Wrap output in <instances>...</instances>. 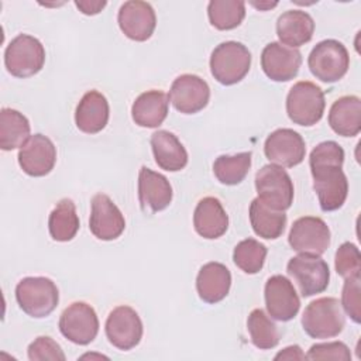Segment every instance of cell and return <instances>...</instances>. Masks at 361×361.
I'll return each mask as SVG.
<instances>
[{"instance_id": "1", "label": "cell", "mask_w": 361, "mask_h": 361, "mask_svg": "<svg viewBox=\"0 0 361 361\" xmlns=\"http://www.w3.org/2000/svg\"><path fill=\"white\" fill-rule=\"evenodd\" d=\"M16 300L24 313L42 319L49 316L58 306L59 290L49 278L27 276L16 286Z\"/></svg>"}, {"instance_id": "2", "label": "cell", "mask_w": 361, "mask_h": 361, "mask_svg": "<svg viewBox=\"0 0 361 361\" xmlns=\"http://www.w3.org/2000/svg\"><path fill=\"white\" fill-rule=\"evenodd\" d=\"M302 326L312 338L338 336L345 326L341 303L336 298H319L310 302L302 314Z\"/></svg>"}, {"instance_id": "3", "label": "cell", "mask_w": 361, "mask_h": 361, "mask_svg": "<svg viewBox=\"0 0 361 361\" xmlns=\"http://www.w3.org/2000/svg\"><path fill=\"white\" fill-rule=\"evenodd\" d=\"M251 66V52L237 41L219 44L210 56V72L213 78L224 85L231 86L244 79Z\"/></svg>"}, {"instance_id": "4", "label": "cell", "mask_w": 361, "mask_h": 361, "mask_svg": "<svg viewBox=\"0 0 361 361\" xmlns=\"http://www.w3.org/2000/svg\"><path fill=\"white\" fill-rule=\"evenodd\" d=\"M326 107L323 90L313 82H296L286 96V113L298 126L312 127L323 117Z\"/></svg>"}, {"instance_id": "5", "label": "cell", "mask_w": 361, "mask_h": 361, "mask_svg": "<svg viewBox=\"0 0 361 361\" xmlns=\"http://www.w3.org/2000/svg\"><path fill=\"white\" fill-rule=\"evenodd\" d=\"M45 63V48L41 41L30 34L14 37L4 51V65L16 78L37 75Z\"/></svg>"}, {"instance_id": "6", "label": "cell", "mask_w": 361, "mask_h": 361, "mask_svg": "<svg viewBox=\"0 0 361 361\" xmlns=\"http://www.w3.org/2000/svg\"><path fill=\"white\" fill-rule=\"evenodd\" d=\"M307 66L316 79L324 83H334L348 71V51L337 39L320 41L310 51Z\"/></svg>"}, {"instance_id": "7", "label": "cell", "mask_w": 361, "mask_h": 361, "mask_svg": "<svg viewBox=\"0 0 361 361\" xmlns=\"http://www.w3.org/2000/svg\"><path fill=\"white\" fill-rule=\"evenodd\" d=\"M255 189L258 199L268 207L285 212L293 202V182L289 173L279 165H264L255 173Z\"/></svg>"}, {"instance_id": "8", "label": "cell", "mask_w": 361, "mask_h": 361, "mask_svg": "<svg viewBox=\"0 0 361 361\" xmlns=\"http://www.w3.org/2000/svg\"><path fill=\"white\" fill-rule=\"evenodd\" d=\"M310 172L320 209L323 212L340 209L348 195V180L343 172V166L333 164L310 165Z\"/></svg>"}, {"instance_id": "9", "label": "cell", "mask_w": 361, "mask_h": 361, "mask_svg": "<svg viewBox=\"0 0 361 361\" xmlns=\"http://www.w3.org/2000/svg\"><path fill=\"white\" fill-rule=\"evenodd\" d=\"M286 271L296 282L303 298L322 293L329 286L330 269L320 255L299 254L292 257L286 265Z\"/></svg>"}, {"instance_id": "10", "label": "cell", "mask_w": 361, "mask_h": 361, "mask_svg": "<svg viewBox=\"0 0 361 361\" xmlns=\"http://www.w3.org/2000/svg\"><path fill=\"white\" fill-rule=\"evenodd\" d=\"M61 334L78 345L90 344L99 333V319L94 309L85 302L71 303L59 317Z\"/></svg>"}, {"instance_id": "11", "label": "cell", "mask_w": 361, "mask_h": 361, "mask_svg": "<svg viewBox=\"0 0 361 361\" xmlns=\"http://www.w3.org/2000/svg\"><path fill=\"white\" fill-rule=\"evenodd\" d=\"M288 241L299 254L322 255L330 245V228L320 217H299L290 227Z\"/></svg>"}, {"instance_id": "12", "label": "cell", "mask_w": 361, "mask_h": 361, "mask_svg": "<svg viewBox=\"0 0 361 361\" xmlns=\"http://www.w3.org/2000/svg\"><path fill=\"white\" fill-rule=\"evenodd\" d=\"M104 330L110 344L123 351L137 347L142 338V322L138 313L126 305L109 313Z\"/></svg>"}, {"instance_id": "13", "label": "cell", "mask_w": 361, "mask_h": 361, "mask_svg": "<svg viewBox=\"0 0 361 361\" xmlns=\"http://www.w3.org/2000/svg\"><path fill=\"white\" fill-rule=\"evenodd\" d=\"M264 152L272 164L282 168H293L305 159L306 144L298 131L278 128L267 137Z\"/></svg>"}, {"instance_id": "14", "label": "cell", "mask_w": 361, "mask_h": 361, "mask_svg": "<svg viewBox=\"0 0 361 361\" xmlns=\"http://www.w3.org/2000/svg\"><path fill=\"white\" fill-rule=\"evenodd\" d=\"M265 306L269 316L279 322L292 320L299 309L300 299L293 283L283 275H272L265 282Z\"/></svg>"}, {"instance_id": "15", "label": "cell", "mask_w": 361, "mask_h": 361, "mask_svg": "<svg viewBox=\"0 0 361 361\" xmlns=\"http://www.w3.org/2000/svg\"><path fill=\"white\" fill-rule=\"evenodd\" d=\"M210 99V87L197 75L185 73L178 76L171 86L169 100L183 114H195L203 110Z\"/></svg>"}, {"instance_id": "16", "label": "cell", "mask_w": 361, "mask_h": 361, "mask_svg": "<svg viewBox=\"0 0 361 361\" xmlns=\"http://www.w3.org/2000/svg\"><path fill=\"white\" fill-rule=\"evenodd\" d=\"M89 228L102 241L118 238L126 228V219L116 203L104 193H97L92 199Z\"/></svg>"}, {"instance_id": "17", "label": "cell", "mask_w": 361, "mask_h": 361, "mask_svg": "<svg viewBox=\"0 0 361 361\" xmlns=\"http://www.w3.org/2000/svg\"><path fill=\"white\" fill-rule=\"evenodd\" d=\"M117 23L123 34L133 41H147L157 27V16L152 6L141 0H130L121 4Z\"/></svg>"}, {"instance_id": "18", "label": "cell", "mask_w": 361, "mask_h": 361, "mask_svg": "<svg viewBox=\"0 0 361 361\" xmlns=\"http://www.w3.org/2000/svg\"><path fill=\"white\" fill-rule=\"evenodd\" d=\"M56 162V147L44 134L31 135L18 151V165L24 173L39 178L48 175Z\"/></svg>"}, {"instance_id": "19", "label": "cell", "mask_w": 361, "mask_h": 361, "mask_svg": "<svg viewBox=\"0 0 361 361\" xmlns=\"http://www.w3.org/2000/svg\"><path fill=\"white\" fill-rule=\"evenodd\" d=\"M300 65V51L281 42H269L261 52V68L274 82H288L293 79L298 75Z\"/></svg>"}, {"instance_id": "20", "label": "cell", "mask_w": 361, "mask_h": 361, "mask_svg": "<svg viewBox=\"0 0 361 361\" xmlns=\"http://www.w3.org/2000/svg\"><path fill=\"white\" fill-rule=\"evenodd\" d=\"M138 200L145 213H158L166 209L172 200L169 180L164 175L141 166L138 173Z\"/></svg>"}, {"instance_id": "21", "label": "cell", "mask_w": 361, "mask_h": 361, "mask_svg": "<svg viewBox=\"0 0 361 361\" xmlns=\"http://www.w3.org/2000/svg\"><path fill=\"white\" fill-rule=\"evenodd\" d=\"M110 107L106 96L97 90L86 92L76 106L75 123L85 134L100 133L109 121Z\"/></svg>"}, {"instance_id": "22", "label": "cell", "mask_w": 361, "mask_h": 361, "mask_svg": "<svg viewBox=\"0 0 361 361\" xmlns=\"http://www.w3.org/2000/svg\"><path fill=\"white\" fill-rule=\"evenodd\" d=\"M193 227L206 240H216L227 231L228 216L217 197L206 196L199 200L193 213Z\"/></svg>"}, {"instance_id": "23", "label": "cell", "mask_w": 361, "mask_h": 361, "mask_svg": "<svg viewBox=\"0 0 361 361\" xmlns=\"http://www.w3.org/2000/svg\"><path fill=\"white\" fill-rule=\"evenodd\" d=\"M231 286V274L220 262L204 264L196 276V290L199 298L210 305L223 300Z\"/></svg>"}, {"instance_id": "24", "label": "cell", "mask_w": 361, "mask_h": 361, "mask_svg": "<svg viewBox=\"0 0 361 361\" xmlns=\"http://www.w3.org/2000/svg\"><path fill=\"white\" fill-rule=\"evenodd\" d=\"M314 32L312 16L302 10H288L276 20V34L281 44L298 48L309 42Z\"/></svg>"}, {"instance_id": "25", "label": "cell", "mask_w": 361, "mask_h": 361, "mask_svg": "<svg viewBox=\"0 0 361 361\" xmlns=\"http://www.w3.org/2000/svg\"><path fill=\"white\" fill-rule=\"evenodd\" d=\"M149 142L155 162L161 169L178 172L188 165V152L173 133L158 130L151 135Z\"/></svg>"}, {"instance_id": "26", "label": "cell", "mask_w": 361, "mask_h": 361, "mask_svg": "<svg viewBox=\"0 0 361 361\" xmlns=\"http://www.w3.org/2000/svg\"><path fill=\"white\" fill-rule=\"evenodd\" d=\"M169 96L161 90H147L141 93L131 106V117L140 127H159L168 116Z\"/></svg>"}, {"instance_id": "27", "label": "cell", "mask_w": 361, "mask_h": 361, "mask_svg": "<svg viewBox=\"0 0 361 361\" xmlns=\"http://www.w3.org/2000/svg\"><path fill=\"white\" fill-rule=\"evenodd\" d=\"M329 126L341 137H355L361 131V100L357 96L337 99L329 111Z\"/></svg>"}, {"instance_id": "28", "label": "cell", "mask_w": 361, "mask_h": 361, "mask_svg": "<svg viewBox=\"0 0 361 361\" xmlns=\"http://www.w3.org/2000/svg\"><path fill=\"white\" fill-rule=\"evenodd\" d=\"M28 118L18 110L4 107L0 111V148L11 151L21 148L31 137Z\"/></svg>"}, {"instance_id": "29", "label": "cell", "mask_w": 361, "mask_h": 361, "mask_svg": "<svg viewBox=\"0 0 361 361\" xmlns=\"http://www.w3.org/2000/svg\"><path fill=\"white\" fill-rule=\"evenodd\" d=\"M250 223L254 233L265 240H275L282 235L286 226V214L274 210L255 197L250 204Z\"/></svg>"}, {"instance_id": "30", "label": "cell", "mask_w": 361, "mask_h": 361, "mask_svg": "<svg viewBox=\"0 0 361 361\" xmlns=\"http://www.w3.org/2000/svg\"><path fill=\"white\" fill-rule=\"evenodd\" d=\"M79 226L80 223L76 213V206L71 199L59 200L49 213L48 230L55 241H71L78 234Z\"/></svg>"}, {"instance_id": "31", "label": "cell", "mask_w": 361, "mask_h": 361, "mask_svg": "<svg viewBox=\"0 0 361 361\" xmlns=\"http://www.w3.org/2000/svg\"><path fill=\"white\" fill-rule=\"evenodd\" d=\"M207 17L210 24L220 31L234 30L245 17V3L241 0H212L207 4Z\"/></svg>"}, {"instance_id": "32", "label": "cell", "mask_w": 361, "mask_h": 361, "mask_svg": "<svg viewBox=\"0 0 361 361\" xmlns=\"http://www.w3.org/2000/svg\"><path fill=\"white\" fill-rule=\"evenodd\" d=\"M251 157L252 154L250 151L217 157L213 164L214 176L223 185L233 186L241 183L251 168Z\"/></svg>"}, {"instance_id": "33", "label": "cell", "mask_w": 361, "mask_h": 361, "mask_svg": "<svg viewBox=\"0 0 361 361\" xmlns=\"http://www.w3.org/2000/svg\"><path fill=\"white\" fill-rule=\"evenodd\" d=\"M247 329L252 344L259 350H271L279 343L278 326L262 309H254L247 319Z\"/></svg>"}, {"instance_id": "34", "label": "cell", "mask_w": 361, "mask_h": 361, "mask_svg": "<svg viewBox=\"0 0 361 361\" xmlns=\"http://www.w3.org/2000/svg\"><path fill=\"white\" fill-rule=\"evenodd\" d=\"M267 247L255 238H245L240 241L233 251L234 264L245 274H258L267 258Z\"/></svg>"}, {"instance_id": "35", "label": "cell", "mask_w": 361, "mask_h": 361, "mask_svg": "<svg viewBox=\"0 0 361 361\" xmlns=\"http://www.w3.org/2000/svg\"><path fill=\"white\" fill-rule=\"evenodd\" d=\"M334 267H336V272L344 279L360 276L361 254L358 247L350 241L343 243L336 251Z\"/></svg>"}, {"instance_id": "36", "label": "cell", "mask_w": 361, "mask_h": 361, "mask_svg": "<svg viewBox=\"0 0 361 361\" xmlns=\"http://www.w3.org/2000/svg\"><path fill=\"white\" fill-rule=\"evenodd\" d=\"M341 307L354 322H361V278H347L341 290Z\"/></svg>"}, {"instance_id": "37", "label": "cell", "mask_w": 361, "mask_h": 361, "mask_svg": "<svg viewBox=\"0 0 361 361\" xmlns=\"http://www.w3.org/2000/svg\"><path fill=\"white\" fill-rule=\"evenodd\" d=\"M27 354L31 361H44V360L65 361L66 360L61 345L52 337H48V336L37 337L28 345Z\"/></svg>"}, {"instance_id": "38", "label": "cell", "mask_w": 361, "mask_h": 361, "mask_svg": "<svg viewBox=\"0 0 361 361\" xmlns=\"http://www.w3.org/2000/svg\"><path fill=\"white\" fill-rule=\"evenodd\" d=\"M333 164L343 166L344 164V149L336 141H323L317 144L309 157V165H323Z\"/></svg>"}, {"instance_id": "39", "label": "cell", "mask_w": 361, "mask_h": 361, "mask_svg": "<svg viewBox=\"0 0 361 361\" xmlns=\"http://www.w3.org/2000/svg\"><path fill=\"white\" fill-rule=\"evenodd\" d=\"M306 360L348 361L351 360V353H350V348L343 341L317 343L310 347V350L306 354Z\"/></svg>"}, {"instance_id": "40", "label": "cell", "mask_w": 361, "mask_h": 361, "mask_svg": "<svg viewBox=\"0 0 361 361\" xmlns=\"http://www.w3.org/2000/svg\"><path fill=\"white\" fill-rule=\"evenodd\" d=\"M275 361H279V360H288V361H292V360H306V354L302 351V348L299 345H289V347H285L282 351H279L275 357H274Z\"/></svg>"}, {"instance_id": "41", "label": "cell", "mask_w": 361, "mask_h": 361, "mask_svg": "<svg viewBox=\"0 0 361 361\" xmlns=\"http://www.w3.org/2000/svg\"><path fill=\"white\" fill-rule=\"evenodd\" d=\"M106 1H75V6L80 10V13L86 16L99 14L106 7Z\"/></svg>"}, {"instance_id": "42", "label": "cell", "mask_w": 361, "mask_h": 361, "mask_svg": "<svg viewBox=\"0 0 361 361\" xmlns=\"http://www.w3.org/2000/svg\"><path fill=\"white\" fill-rule=\"evenodd\" d=\"M251 4L255 7V8H259V10H267V8H272V7H275L278 3H269V1H267V3H255V1H251Z\"/></svg>"}, {"instance_id": "43", "label": "cell", "mask_w": 361, "mask_h": 361, "mask_svg": "<svg viewBox=\"0 0 361 361\" xmlns=\"http://www.w3.org/2000/svg\"><path fill=\"white\" fill-rule=\"evenodd\" d=\"M107 358V357H104V355H94V354H85V355H82L80 358Z\"/></svg>"}]
</instances>
